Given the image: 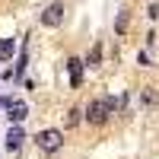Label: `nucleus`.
I'll return each mask as SVG.
<instances>
[{
	"label": "nucleus",
	"instance_id": "1",
	"mask_svg": "<svg viewBox=\"0 0 159 159\" xmlns=\"http://www.w3.org/2000/svg\"><path fill=\"white\" fill-rule=\"evenodd\" d=\"M111 108H115L111 99H96V102L86 105V118H89L92 124H105V121H108V115H111Z\"/></svg>",
	"mask_w": 159,
	"mask_h": 159
},
{
	"label": "nucleus",
	"instance_id": "2",
	"mask_svg": "<svg viewBox=\"0 0 159 159\" xmlns=\"http://www.w3.org/2000/svg\"><path fill=\"white\" fill-rule=\"evenodd\" d=\"M35 143H38V150H45V153H57L64 147V134L61 130H38Z\"/></svg>",
	"mask_w": 159,
	"mask_h": 159
},
{
	"label": "nucleus",
	"instance_id": "3",
	"mask_svg": "<svg viewBox=\"0 0 159 159\" xmlns=\"http://www.w3.org/2000/svg\"><path fill=\"white\" fill-rule=\"evenodd\" d=\"M64 16H67V7L57 0V3H48V7L42 10V16H38V19H42V25H51V29H54V25L64 22Z\"/></svg>",
	"mask_w": 159,
	"mask_h": 159
},
{
	"label": "nucleus",
	"instance_id": "4",
	"mask_svg": "<svg viewBox=\"0 0 159 159\" xmlns=\"http://www.w3.org/2000/svg\"><path fill=\"white\" fill-rule=\"evenodd\" d=\"M7 111H10V115H7V118H10V124H22V121H25V115H29V105H25V102H13V99H10V102H7Z\"/></svg>",
	"mask_w": 159,
	"mask_h": 159
},
{
	"label": "nucleus",
	"instance_id": "5",
	"mask_svg": "<svg viewBox=\"0 0 159 159\" xmlns=\"http://www.w3.org/2000/svg\"><path fill=\"white\" fill-rule=\"evenodd\" d=\"M3 140H7V150H10V153H16V150L22 147L25 134H22V127H19V124H10V130H7V137H3Z\"/></svg>",
	"mask_w": 159,
	"mask_h": 159
},
{
	"label": "nucleus",
	"instance_id": "6",
	"mask_svg": "<svg viewBox=\"0 0 159 159\" xmlns=\"http://www.w3.org/2000/svg\"><path fill=\"white\" fill-rule=\"evenodd\" d=\"M67 70H70V86L83 83V61H80V57H70L67 61Z\"/></svg>",
	"mask_w": 159,
	"mask_h": 159
},
{
	"label": "nucleus",
	"instance_id": "7",
	"mask_svg": "<svg viewBox=\"0 0 159 159\" xmlns=\"http://www.w3.org/2000/svg\"><path fill=\"white\" fill-rule=\"evenodd\" d=\"M16 54V42L13 38H0V61H10Z\"/></svg>",
	"mask_w": 159,
	"mask_h": 159
},
{
	"label": "nucleus",
	"instance_id": "8",
	"mask_svg": "<svg viewBox=\"0 0 159 159\" xmlns=\"http://www.w3.org/2000/svg\"><path fill=\"white\" fill-rule=\"evenodd\" d=\"M99 57H102V48L96 45V48H92V54H89V61H86V64H89V67H96V64H99Z\"/></svg>",
	"mask_w": 159,
	"mask_h": 159
},
{
	"label": "nucleus",
	"instance_id": "9",
	"mask_svg": "<svg viewBox=\"0 0 159 159\" xmlns=\"http://www.w3.org/2000/svg\"><path fill=\"white\" fill-rule=\"evenodd\" d=\"M115 29H118V32L127 29V13H124V10H121V16H118V25H115Z\"/></svg>",
	"mask_w": 159,
	"mask_h": 159
},
{
	"label": "nucleus",
	"instance_id": "10",
	"mask_svg": "<svg viewBox=\"0 0 159 159\" xmlns=\"http://www.w3.org/2000/svg\"><path fill=\"white\" fill-rule=\"evenodd\" d=\"M7 102H10V99H3V96H0V108H3V105H7Z\"/></svg>",
	"mask_w": 159,
	"mask_h": 159
}]
</instances>
